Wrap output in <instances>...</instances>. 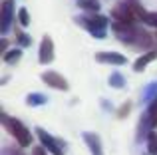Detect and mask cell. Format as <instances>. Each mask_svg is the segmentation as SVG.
<instances>
[{
	"label": "cell",
	"mask_w": 157,
	"mask_h": 155,
	"mask_svg": "<svg viewBox=\"0 0 157 155\" xmlns=\"http://www.w3.org/2000/svg\"><path fill=\"white\" fill-rule=\"evenodd\" d=\"M2 125L10 131V135L18 141L20 147H28V145L32 143V133L28 131V127L22 121L14 119V117H8L6 113H2Z\"/></svg>",
	"instance_id": "cell-1"
},
{
	"label": "cell",
	"mask_w": 157,
	"mask_h": 155,
	"mask_svg": "<svg viewBox=\"0 0 157 155\" xmlns=\"http://www.w3.org/2000/svg\"><path fill=\"white\" fill-rule=\"evenodd\" d=\"M36 135H38V139H40V143H42V147L48 149L52 155H64L60 141H58L56 137H52L48 131H44L42 127H38V129H36Z\"/></svg>",
	"instance_id": "cell-2"
},
{
	"label": "cell",
	"mask_w": 157,
	"mask_h": 155,
	"mask_svg": "<svg viewBox=\"0 0 157 155\" xmlns=\"http://www.w3.org/2000/svg\"><path fill=\"white\" fill-rule=\"evenodd\" d=\"M82 20H84V24L92 30V34H98V38H104L105 24H107V20L104 16H90V18H82Z\"/></svg>",
	"instance_id": "cell-3"
},
{
	"label": "cell",
	"mask_w": 157,
	"mask_h": 155,
	"mask_svg": "<svg viewBox=\"0 0 157 155\" xmlns=\"http://www.w3.org/2000/svg\"><path fill=\"white\" fill-rule=\"evenodd\" d=\"M42 80L46 81L48 85L56 88V89H68V81H66L60 74H56V72H44V74H42Z\"/></svg>",
	"instance_id": "cell-4"
},
{
	"label": "cell",
	"mask_w": 157,
	"mask_h": 155,
	"mask_svg": "<svg viewBox=\"0 0 157 155\" xmlns=\"http://www.w3.org/2000/svg\"><path fill=\"white\" fill-rule=\"evenodd\" d=\"M84 141H86V145L90 147L92 155H104V147H101V141H100V137H98L96 133L86 131V133H84Z\"/></svg>",
	"instance_id": "cell-5"
},
{
	"label": "cell",
	"mask_w": 157,
	"mask_h": 155,
	"mask_svg": "<svg viewBox=\"0 0 157 155\" xmlns=\"http://www.w3.org/2000/svg\"><path fill=\"white\" fill-rule=\"evenodd\" d=\"M54 60V44L50 38L42 40V46H40V62L42 64H50Z\"/></svg>",
	"instance_id": "cell-6"
},
{
	"label": "cell",
	"mask_w": 157,
	"mask_h": 155,
	"mask_svg": "<svg viewBox=\"0 0 157 155\" xmlns=\"http://www.w3.org/2000/svg\"><path fill=\"white\" fill-rule=\"evenodd\" d=\"M155 58H157V50H151V52H147V54H143L141 58L135 62V68H133V70H135V72H141L143 68H145L147 64L151 62V60H155Z\"/></svg>",
	"instance_id": "cell-7"
},
{
	"label": "cell",
	"mask_w": 157,
	"mask_h": 155,
	"mask_svg": "<svg viewBox=\"0 0 157 155\" xmlns=\"http://www.w3.org/2000/svg\"><path fill=\"white\" fill-rule=\"evenodd\" d=\"M147 153H149V155H157V133L155 131L147 133Z\"/></svg>",
	"instance_id": "cell-8"
},
{
	"label": "cell",
	"mask_w": 157,
	"mask_h": 155,
	"mask_svg": "<svg viewBox=\"0 0 157 155\" xmlns=\"http://www.w3.org/2000/svg\"><path fill=\"white\" fill-rule=\"evenodd\" d=\"M100 62H113V64H125L123 56H115V54H100L98 56Z\"/></svg>",
	"instance_id": "cell-9"
},
{
	"label": "cell",
	"mask_w": 157,
	"mask_h": 155,
	"mask_svg": "<svg viewBox=\"0 0 157 155\" xmlns=\"http://www.w3.org/2000/svg\"><path fill=\"white\" fill-rule=\"evenodd\" d=\"M137 16L143 20V22L151 24V26H157V12H143V10H139Z\"/></svg>",
	"instance_id": "cell-10"
},
{
	"label": "cell",
	"mask_w": 157,
	"mask_h": 155,
	"mask_svg": "<svg viewBox=\"0 0 157 155\" xmlns=\"http://www.w3.org/2000/svg\"><path fill=\"white\" fill-rule=\"evenodd\" d=\"M2 32H6L8 30V22H10V2H4V6H2Z\"/></svg>",
	"instance_id": "cell-11"
},
{
	"label": "cell",
	"mask_w": 157,
	"mask_h": 155,
	"mask_svg": "<svg viewBox=\"0 0 157 155\" xmlns=\"http://www.w3.org/2000/svg\"><path fill=\"white\" fill-rule=\"evenodd\" d=\"M78 4H80L82 8H86V10H94V12L100 8V2H98V0H78Z\"/></svg>",
	"instance_id": "cell-12"
},
{
	"label": "cell",
	"mask_w": 157,
	"mask_h": 155,
	"mask_svg": "<svg viewBox=\"0 0 157 155\" xmlns=\"http://www.w3.org/2000/svg\"><path fill=\"white\" fill-rule=\"evenodd\" d=\"M20 56H22V52L20 50H12V54H4V60H6L8 64H14L20 60Z\"/></svg>",
	"instance_id": "cell-13"
},
{
	"label": "cell",
	"mask_w": 157,
	"mask_h": 155,
	"mask_svg": "<svg viewBox=\"0 0 157 155\" xmlns=\"http://www.w3.org/2000/svg\"><path fill=\"white\" fill-rule=\"evenodd\" d=\"M28 105H42L44 101H46V97H42V96H28Z\"/></svg>",
	"instance_id": "cell-14"
},
{
	"label": "cell",
	"mask_w": 157,
	"mask_h": 155,
	"mask_svg": "<svg viewBox=\"0 0 157 155\" xmlns=\"http://www.w3.org/2000/svg\"><path fill=\"white\" fill-rule=\"evenodd\" d=\"M109 84H111V85H115V88H121V85H123L121 76H119V74H113V78L109 80Z\"/></svg>",
	"instance_id": "cell-15"
},
{
	"label": "cell",
	"mask_w": 157,
	"mask_h": 155,
	"mask_svg": "<svg viewBox=\"0 0 157 155\" xmlns=\"http://www.w3.org/2000/svg\"><path fill=\"white\" fill-rule=\"evenodd\" d=\"M18 18H20V24H22V26H26V24L30 22V20H28V12L24 10V8H22L20 12H18Z\"/></svg>",
	"instance_id": "cell-16"
},
{
	"label": "cell",
	"mask_w": 157,
	"mask_h": 155,
	"mask_svg": "<svg viewBox=\"0 0 157 155\" xmlns=\"http://www.w3.org/2000/svg\"><path fill=\"white\" fill-rule=\"evenodd\" d=\"M129 108H131L129 104H125V105H123V108H121V112H119V117H123V115H125V112H129Z\"/></svg>",
	"instance_id": "cell-17"
},
{
	"label": "cell",
	"mask_w": 157,
	"mask_h": 155,
	"mask_svg": "<svg viewBox=\"0 0 157 155\" xmlns=\"http://www.w3.org/2000/svg\"><path fill=\"white\" fill-rule=\"evenodd\" d=\"M155 36H157V34H155Z\"/></svg>",
	"instance_id": "cell-18"
}]
</instances>
